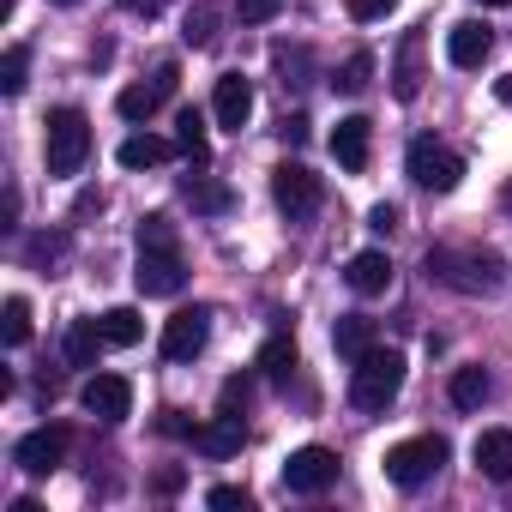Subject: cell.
Segmentation results:
<instances>
[{
  "instance_id": "24",
  "label": "cell",
  "mask_w": 512,
  "mask_h": 512,
  "mask_svg": "<svg viewBox=\"0 0 512 512\" xmlns=\"http://www.w3.org/2000/svg\"><path fill=\"white\" fill-rule=\"evenodd\" d=\"M260 374H266L272 386H284V380L296 374V338H290V332H278V338L260 344Z\"/></svg>"
},
{
  "instance_id": "6",
  "label": "cell",
  "mask_w": 512,
  "mask_h": 512,
  "mask_svg": "<svg viewBox=\"0 0 512 512\" xmlns=\"http://www.w3.org/2000/svg\"><path fill=\"white\" fill-rule=\"evenodd\" d=\"M133 284H139V296H181V290H187V266H181V247H139Z\"/></svg>"
},
{
  "instance_id": "17",
  "label": "cell",
  "mask_w": 512,
  "mask_h": 512,
  "mask_svg": "<svg viewBox=\"0 0 512 512\" xmlns=\"http://www.w3.org/2000/svg\"><path fill=\"white\" fill-rule=\"evenodd\" d=\"M470 458H476V470L488 482H512V428H482Z\"/></svg>"
},
{
  "instance_id": "4",
  "label": "cell",
  "mask_w": 512,
  "mask_h": 512,
  "mask_svg": "<svg viewBox=\"0 0 512 512\" xmlns=\"http://www.w3.org/2000/svg\"><path fill=\"white\" fill-rule=\"evenodd\" d=\"M446 458H452V446H446L440 434H410V440H398V446L386 452V476H392L398 488H422Z\"/></svg>"
},
{
  "instance_id": "29",
  "label": "cell",
  "mask_w": 512,
  "mask_h": 512,
  "mask_svg": "<svg viewBox=\"0 0 512 512\" xmlns=\"http://www.w3.org/2000/svg\"><path fill=\"white\" fill-rule=\"evenodd\" d=\"M25 73H31V49H25V43H13L7 55H0V91L19 97V91H25Z\"/></svg>"
},
{
  "instance_id": "14",
  "label": "cell",
  "mask_w": 512,
  "mask_h": 512,
  "mask_svg": "<svg viewBox=\"0 0 512 512\" xmlns=\"http://www.w3.org/2000/svg\"><path fill=\"white\" fill-rule=\"evenodd\" d=\"M488 55H494V31H488L482 19H458V25L446 31V61H452V67L470 73V67H482Z\"/></svg>"
},
{
  "instance_id": "15",
  "label": "cell",
  "mask_w": 512,
  "mask_h": 512,
  "mask_svg": "<svg viewBox=\"0 0 512 512\" xmlns=\"http://www.w3.org/2000/svg\"><path fill=\"white\" fill-rule=\"evenodd\" d=\"M193 452H205V458H235L241 452V440H247V428H241V416H229V410H217L211 422H193Z\"/></svg>"
},
{
  "instance_id": "11",
  "label": "cell",
  "mask_w": 512,
  "mask_h": 512,
  "mask_svg": "<svg viewBox=\"0 0 512 512\" xmlns=\"http://www.w3.org/2000/svg\"><path fill=\"white\" fill-rule=\"evenodd\" d=\"M79 404H85L97 422H121V416L133 410V386H127L121 374H91V380L79 386Z\"/></svg>"
},
{
  "instance_id": "27",
  "label": "cell",
  "mask_w": 512,
  "mask_h": 512,
  "mask_svg": "<svg viewBox=\"0 0 512 512\" xmlns=\"http://www.w3.org/2000/svg\"><path fill=\"white\" fill-rule=\"evenodd\" d=\"M103 338H109L115 350H127V344L145 338V320H139L133 308H109V314H103Z\"/></svg>"
},
{
  "instance_id": "10",
  "label": "cell",
  "mask_w": 512,
  "mask_h": 512,
  "mask_svg": "<svg viewBox=\"0 0 512 512\" xmlns=\"http://www.w3.org/2000/svg\"><path fill=\"white\" fill-rule=\"evenodd\" d=\"M67 428H31L19 446H13V464L25 470V476H49V470H61L67 464Z\"/></svg>"
},
{
  "instance_id": "37",
  "label": "cell",
  "mask_w": 512,
  "mask_h": 512,
  "mask_svg": "<svg viewBox=\"0 0 512 512\" xmlns=\"http://www.w3.org/2000/svg\"><path fill=\"white\" fill-rule=\"evenodd\" d=\"M398 223H404V217H398V205H374V211H368V229H374V235H392Z\"/></svg>"
},
{
  "instance_id": "23",
  "label": "cell",
  "mask_w": 512,
  "mask_h": 512,
  "mask_svg": "<svg viewBox=\"0 0 512 512\" xmlns=\"http://www.w3.org/2000/svg\"><path fill=\"white\" fill-rule=\"evenodd\" d=\"M332 344H338V356H350V362L368 356V350H374V320H368V314H344V320L332 326Z\"/></svg>"
},
{
  "instance_id": "5",
  "label": "cell",
  "mask_w": 512,
  "mask_h": 512,
  "mask_svg": "<svg viewBox=\"0 0 512 512\" xmlns=\"http://www.w3.org/2000/svg\"><path fill=\"white\" fill-rule=\"evenodd\" d=\"M404 169H410V181L428 187V193H452V187L464 181V157H458L452 145H440V139H410Z\"/></svg>"
},
{
  "instance_id": "42",
  "label": "cell",
  "mask_w": 512,
  "mask_h": 512,
  "mask_svg": "<svg viewBox=\"0 0 512 512\" xmlns=\"http://www.w3.org/2000/svg\"><path fill=\"white\" fill-rule=\"evenodd\" d=\"M482 7H512V0H482Z\"/></svg>"
},
{
  "instance_id": "28",
  "label": "cell",
  "mask_w": 512,
  "mask_h": 512,
  "mask_svg": "<svg viewBox=\"0 0 512 512\" xmlns=\"http://www.w3.org/2000/svg\"><path fill=\"white\" fill-rule=\"evenodd\" d=\"M0 338H7L13 350L31 338V302L25 296H7V308H0Z\"/></svg>"
},
{
  "instance_id": "38",
  "label": "cell",
  "mask_w": 512,
  "mask_h": 512,
  "mask_svg": "<svg viewBox=\"0 0 512 512\" xmlns=\"http://www.w3.org/2000/svg\"><path fill=\"white\" fill-rule=\"evenodd\" d=\"M241 404H247V380H223V410L241 416Z\"/></svg>"
},
{
  "instance_id": "9",
  "label": "cell",
  "mask_w": 512,
  "mask_h": 512,
  "mask_svg": "<svg viewBox=\"0 0 512 512\" xmlns=\"http://www.w3.org/2000/svg\"><path fill=\"white\" fill-rule=\"evenodd\" d=\"M205 338H211V308H199V302L163 320V356L169 362H193L205 350Z\"/></svg>"
},
{
  "instance_id": "16",
  "label": "cell",
  "mask_w": 512,
  "mask_h": 512,
  "mask_svg": "<svg viewBox=\"0 0 512 512\" xmlns=\"http://www.w3.org/2000/svg\"><path fill=\"white\" fill-rule=\"evenodd\" d=\"M368 151H374V121H368V115H344L338 133H332V157H338L350 175H362V169H368Z\"/></svg>"
},
{
  "instance_id": "39",
  "label": "cell",
  "mask_w": 512,
  "mask_h": 512,
  "mask_svg": "<svg viewBox=\"0 0 512 512\" xmlns=\"http://www.w3.org/2000/svg\"><path fill=\"white\" fill-rule=\"evenodd\" d=\"M121 7H127V13H133V19H157V13H163V7H169V0H121Z\"/></svg>"
},
{
  "instance_id": "18",
  "label": "cell",
  "mask_w": 512,
  "mask_h": 512,
  "mask_svg": "<svg viewBox=\"0 0 512 512\" xmlns=\"http://www.w3.org/2000/svg\"><path fill=\"white\" fill-rule=\"evenodd\" d=\"M344 284H350L356 296H386V290H392V260H386L380 247H362L356 260L344 266Z\"/></svg>"
},
{
  "instance_id": "7",
  "label": "cell",
  "mask_w": 512,
  "mask_h": 512,
  "mask_svg": "<svg viewBox=\"0 0 512 512\" xmlns=\"http://www.w3.org/2000/svg\"><path fill=\"white\" fill-rule=\"evenodd\" d=\"M272 199L284 217H314L320 211V175L308 163H278L272 169Z\"/></svg>"
},
{
  "instance_id": "43",
  "label": "cell",
  "mask_w": 512,
  "mask_h": 512,
  "mask_svg": "<svg viewBox=\"0 0 512 512\" xmlns=\"http://www.w3.org/2000/svg\"><path fill=\"white\" fill-rule=\"evenodd\" d=\"M55 7H79V0H55Z\"/></svg>"
},
{
  "instance_id": "8",
  "label": "cell",
  "mask_w": 512,
  "mask_h": 512,
  "mask_svg": "<svg viewBox=\"0 0 512 512\" xmlns=\"http://www.w3.org/2000/svg\"><path fill=\"white\" fill-rule=\"evenodd\" d=\"M338 482V452L332 446H302L284 458V488L290 494H326Z\"/></svg>"
},
{
  "instance_id": "26",
  "label": "cell",
  "mask_w": 512,
  "mask_h": 512,
  "mask_svg": "<svg viewBox=\"0 0 512 512\" xmlns=\"http://www.w3.org/2000/svg\"><path fill=\"white\" fill-rule=\"evenodd\" d=\"M488 392H494L488 368H458V374H452V404H458V410H482Z\"/></svg>"
},
{
  "instance_id": "12",
  "label": "cell",
  "mask_w": 512,
  "mask_h": 512,
  "mask_svg": "<svg viewBox=\"0 0 512 512\" xmlns=\"http://www.w3.org/2000/svg\"><path fill=\"white\" fill-rule=\"evenodd\" d=\"M169 91H175V61H163V67L151 73V85H127V91L115 97V109H121V121H151Z\"/></svg>"
},
{
  "instance_id": "35",
  "label": "cell",
  "mask_w": 512,
  "mask_h": 512,
  "mask_svg": "<svg viewBox=\"0 0 512 512\" xmlns=\"http://www.w3.org/2000/svg\"><path fill=\"white\" fill-rule=\"evenodd\" d=\"M205 506H217V512H247L253 500H247V488H229V482H217V488L205 494Z\"/></svg>"
},
{
  "instance_id": "32",
  "label": "cell",
  "mask_w": 512,
  "mask_h": 512,
  "mask_svg": "<svg viewBox=\"0 0 512 512\" xmlns=\"http://www.w3.org/2000/svg\"><path fill=\"white\" fill-rule=\"evenodd\" d=\"M211 25H217V19H211V7H193V13H187V31H181V37H187V49H205V43L217 37Z\"/></svg>"
},
{
  "instance_id": "36",
  "label": "cell",
  "mask_w": 512,
  "mask_h": 512,
  "mask_svg": "<svg viewBox=\"0 0 512 512\" xmlns=\"http://www.w3.org/2000/svg\"><path fill=\"white\" fill-rule=\"evenodd\" d=\"M392 7H398V0H350V19H356V25H374V19H386Z\"/></svg>"
},
{
  "instance_id": "20",
  "label": "cell",
  "mask_w": 512,
  "mask_h": 512,
  "mask_svg": "<svg viewBox=\"0 0 512 512\" xmlns=\"http://www.w3.org/2000/svg\"><path fill=\"white\" fill-rule=\"evenodd\" d=\"M181 145H169V139H157V133H133V139H121V169H157V163H169Z\"/></svg>"
},
{
  "instance_id": "3",
  "label": "cell",
  "mask_w": 512,
  "mask_h": 512,
  "mask_svg": "<svg viewBox=\"0 0 512 512\" xmlns=\"http://www.w3.org/2000/svg\"><path fill=\"white\" fill-rule=\"evenodd\" d=\"M43 151H49V175H79L85 157H91V121H85V109H55Z\"/></svg>"
},
{
  "instance_id": "19",
  "label": "cell",
  "mask_w": 512,
  "mask_h": 512,
  "mask_svg": "<svg viewBox=\"0 0 512 512\" xmlns=\"http://www.w3.org/2000/svg\"><path fill=\"white\" fill-rule=\"evenodd\" d=\"M392 91H398V103H410L422 91V31H404L398 61H392Z\"/></svg>"
},
{
  "instance_id": "25",
  "label": "cell",
  "mask_w": 512,
  "mask_h": 512,
  "mask_svg": "<svg viewBox=\"0 0 512 512\" xmlns=\"http://www.w3.org/2000/svg\"><path fill=\"white\" fill-rule=\"evenodd\" d=\"M175 145H181V157H193V163L211 157V139H205V115H199V109H181V115H175Z\"/></svg>"
},
{
  "instance_id": "2",
  "label": "cell",
  "mask_w": 512,
  "mask_h": 512,
  "mask_svg": "<svg viewBox=\"0 0 512 512\" xmlns=\"http://www.w3.org/2000/svg\"><path fill=\"white\" fill-rule=\"evenodd\" d=\"M398 392H404V356L398 350L374 344L368 356H356V368H350V404L356 410H386Z\"/></svg>"
},
{
  "instance_id": "30",
  "label": "cell",
  "mask_w": 512,
  "mask_h": 512,
  "mask_svg": "<svg viewBox=\"0 0 512 512\" xmlns=\"http://www.w3.org/2000/svg\"><path fill=\"white\" fill-rule=\"evenodd\" d=\"M368 79H374V55H368V49H356V55L338 67V79H332V85H338L344 97H356V91H368Z\"/></svg>"
},
{
  "instance_id": "31",
  "label": "cell",
  "mask_w": 512,
  "mask_h": 512,
  "mask_svg": "<svg viewBox=\"0 0 512 512\" xmlns=\"http://www.w3.org/2000/svg\"><path fill=\"white\" fill-rule=\"evenodd\" d=\"M284 13V0H235V19L241 25H272Z\"/></svg>"
},
{
  "instance_id": "41",
  "label": "cell",
  "mask_w": 512,
  "mask_h": 512,
  "mask_svg": "<svg viewBox=\"0 0 512 512\" xmlns=\"http://www.w3.org/2000/svg\"><path fill=\"white\" fill-rule=\"evenodd\" d=\"M494 97H500V103H512V73H506V79H494Z\"/></svg>"
},
{
  "instance_id": "13",
  "label": "cell",
  "mask_w": 512,
  "mask_h": 512,
  "mask_svg": "<svg viewBox=\"0 0 512 512\" xmlns=\"http://www.w3.org/2000/svg\"><path fill=\"white\" fill-rule=\"evenodd\" d=\"M211 115H217V127L241 133L247 115H253V79H247V73H223L217 91H211Z\"/></svg>"
},
{
  "instance_id": "1",
  "label": "cell",
  "mask_w": 512,
  "mask_h": 512,
  "mask_svg": "<svg viewBox=\"0 0 512 512\" xmlns=\"http://www.w3.org/2000/svg\"><path fill=\"white\" fill-rule=\"evenodd\" d=\"M422 272L458 296H494L506 278H500V260L494 253H470V247H428L422 253Z\"/></svg>"
},
{
  "instance_id": "33",
  "label": "cell",
  "mask_w": 512,
  "mask_h": 512,
  "mask_svg": "<svg viewBox=\"0 0 512 512\" xmlns=\"http://www.w3.org/2000/svg\"><path fill=\"white\" fill-rule=\"evenodd\" d=\"M272 61H278V73H284V85H302L296 73L308 67V49H290V43H278V49H272Z\"/></svg>"
},
{
  "instance_id": "40",
  "label": "cell",
  "mask_w": 512,
  "mask_h": 512,
  "mask_svg": "<svg viewBox=\"0 0 512 512\" xmlns=\"http://www.w3.org/2000/svg\"><path fill=\"white\" fill-rule=\"evenodd\" d=\"M181 488V470H157V494H175Z\"/></svg>"
},
{
  "instance_id": "22",
  "label": "cell",
  "mask_w": 512,
  "mask_h": 512,
  "mask_svg": "<svg viewBox=\"0 0 512 512\" xmlns=\"http://www.w3.org/2000/svg\"><path fill=\"white\" fill-rule=\"evenodd\" d=\"M103 320H73L67 326V362L73 368H97V350H103Z\"/></svg>"
},
{
  "instance_id": "34",
  "label": "cell",
  "mask_w": 512,
  "mask_h": 512,
  "mask_svg": "<svg viewBox=\"0 0 512 512\" xmlns=\"http://www.w3.org/2000/svg\"><path fill=\"white\" fill-rule=\"evenodd\" d=\"M139 247H175V223L169 217H145L139 223Z\"/></svg>"
},
{
  "instance_id": "21",
  "label": "cell",
  "mask_w": 512,
  "mask_h": 512,
  "mask_svg": "<svg viewBox=\"0 0 512 512\" xmlns=\"http://www.w3.org/2000/svg\"><path fill=\"white\" fill-rule=\"evenodd\" d=\"M181 199H187L193 211H205V217H223V211L235 205V193H229L223 181H211V175H193V181H181Z\"/></svg>"
}]
</instances>
